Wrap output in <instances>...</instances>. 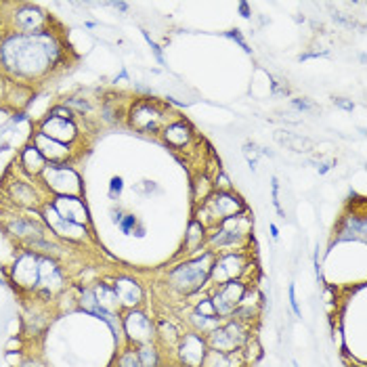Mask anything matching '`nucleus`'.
Segmentation results:
<instances>
[{
  "mask_svg": "<svg viewBox=\"0 0 367 367\" xmlns=\"http://www.w3.org/2000/svg\"><path fill=\"white\" fill-rule=\"evenodd\" d=\"M139 225H141L139 216L133 214V212H129V214H124V218L117 222V229H120L122 235H135L137 229H139Z\"/></svg>",
  "mask_w": 367,
  "mask_h": 367,
  "instance_id": "obj_29",
  "label": "nucleus"
},
{
  "mask_svg": "<svg viewBox=\"0 0 367 367\" xmlns=\"http://www.w3.org/2000/svg\"><path fill=\"white\" fill-rule=\"evenodd\" d=\"M252 267V256L248 248H239V250H229V252H218L214 256L212 269H210V279L208 288L220 286L233 279H243L246 273Z\"/></svg>",
  "mask_w": 367,
  "mask_h": 367,
  "instance_id": "obj_6",
  "label": "nucleus"
},
{
  "mask_svg": "<svg viewBox=\"0 0 367 367\" xmlns=\"http://www.w3.org/2000/svg\"><path fill=\"white\" fill-rule=\"evenodd\" d=\"M11 13H9V30L7 32H19V34H38L44 30H51L53 19L51 15L38 7V5H30V3H19V5H11Z\"/></svg>",
  "mask_w": 367,
  "mask_h": 367,
  "instance_id": "obj_8",
  "label": "nucleus"
},
{
  "mask_svg": "<svg viewBox=\"0 0 367 367\" xmlns=\"http://www.w3.org/2000/svg\"><path fill=\"white\" fill-rule=\"evenodd\" d=\"M11 282L22 292H36L40 286V256L32 250H22L11 267Z\"/></svg>",
  "mask_w": 367,
  "mask_h": 367,
  "instance_id": "obj_12",
  "label": "nucleus"
},
{
  "mask_svg": "<svg viewBox=\"0 0 367 367\" xmlns=\"http://www.w3.org/2000/svg\"><path fill=\"white\" fill-rule=\"evenodd\" d=\"M122 191H124V179H122V177H111L109 189H107V197L111 202H117L122 197Z\"/></svg>",
  "mask_w": 367,
  "mask_h": 367,
  "instance_id": "obj_31",
  "label": "nucleus"
},
{
  "mask_svg": "<svg viewBox=\"0 0 367 367\" xmlns=\"http://www.w3.org/2000/svg\"><path fill=\"white\" fill-rule=\"evenodd\" d=\"M117 296V302L122 307V311L127 309H139L145 300V292L141 288V284L129 275H117L113 277V282L109 284Z\"/></svg>",
  "mask_w": 367,
  "mask_h": 367,
  "instance_id": "obj_19",
  "label": "nucleus"
},
{
  "mask_svg": "<svg viewBox=\"0 0 367 367\" xmlns=\"http://www.w3.org/2000/svg\"><path fill=\"white\" fill-rule=\"evenodd\" d=\"M122 334L131 346H143L156 342V321L141 309H127L120 313Z\"/></svg>",
  "mask_w": 367,
  "mask_h": 367,
  "instance_id": "obj_9",
  "label": "nucleus"
},
{
  "mask_svg": "<svg viewBox=\"0 0 367 367\" xmlns=\"http://www.w3.org/2000/svg\"><path fill=\"white\" fill-rule=\"evenodd\" d=\"M225 36H227V38H231V40H235V42H237L243 51H246L248 55H252V49H250V44H248L246 40H243V36H241V30H239V28H235V30L227 32Z\"/></svg>",
  "mask_w": 367,
  "mask_h": 367,
  "instance_id": "obj_35",
  "label": "nucleus"
},
{
  "mask_svg": "<svg viewBox=\"0 0 367 367\" xmlns=\"http://www.w3.org/2000/svg\"><path fill=\"white\" fill-rule=\"evenodd\" d=\"M49 115H53V117H61V120H76V113H74L67 105H63V103L53 105L51 111H49Z\"/></svg>",
  "mask_w": 367,
  "mask_h": 367,
  "instance_id": "obj_33",
  "label": "nucleus"
},
{
  "mask_svg": "<svg viewBox=\"0 0 367 367\" xmlns=\"http://www.w3.org/2000/svg\"><path fill=\"white\" fill-rule=\"evenodd\" d=\"M44 193H51L53 197L59 195H76L84 197V183L80 172L72 164H47L42 174L36 181Z\"/></svg>",
  "mask_w": 367,
  "mask_h": 367,
  "instance_id": "obj_5",
  "label": "nucleus"
},
{
  "mask_svg": "<svg viewBox=\"0 0 367 367\" xmlns=\"http://www.w3.org/2000/svg\"><path fill=\"white\" fill-rule=\"evenodd\" d=\"M61 36L51 28L38 34L5 32L0 36V72L19 84L44 80L65 67Z\"/></svg>",
  "mask_w": 367,
  "mask_h": 367,
  "instance_id": "obj_1",
  "label": "nucleus"
},
{
  "mask_svg": "<svg viewBox=\"0 0 367 367\" xmlns=\"http://www.w3.org/2000/svg\"><path fill=\"white\" fill-rule=\"evenodd\" d=\"M172 350H174V359H177L179 367H204L206 357L210 352L206 336L195 334V332L181 334L179 342Z\"/></svg>",
  "mask_w": 367,
  "mask_h": 367,
  "instance_id": "obj_13",
  "label": "nucleus"
},
{
  "mask_svg": "<svg viewBox=\"0 0 367 367\" xmlns=\"http://www.w3.org/2000/svg\"><path fill=\"white\" fill-rule=\"evenodd\" d=\"M5 195H7V199L13 204V206H17V208H22V210H40V206L47 202L44 199V191H42V187L36 183V181H32V179H28V181H22V179H13L11 183H7V187H5Z\"/></svg>",
  "mask_w": 367,
  "mask_h": 367,
  "instance_id": "obj_14",
  "label": "nucleus"
},
{
  "mask_svg": "<svg viewBox=\"0 0 367 367\" xmlns=\"http://www.w3.org/2000/svg\"><path fill=\"white\" fill-rule=\"evenodd\" d=\"M206 239H208V229L199 222V220H191L185 233V241H183V252L185 254H195L202 248H206Z\"/></svg>",
  "mask_w": 367,
  "mask_h": 367,
  "instance_id": "obj_22",
  "label": "nucleus"
},
{
  "mask_svg": "<svg viewBox=\"0 0 367 367\" xmlns=\"http://www.w3.org/2000/svg\"><path fill=\"white\" fill-rule=\"evenodd\" d=\"M248 286L250 284L246 279H233V282H227V284H220V286L206 288V290H210L208 296L212 300V307H214L216 315L222 321L231 319V315L235 313V309L241 304L243 294H246Z\"/></svg>",
  "mask_w": 367,
  "mask_h": 367,
  "instance_id": "obj_10",
  "label": "nucleus"
},
{
  "mask_svg": "<svg viewBox=\"0 0 367 367\" xmlns=\"http://www.w3.org/2000/svg\"><path fill=\"white\" fill-rule=\"evenodd\" d=\"M61 103H63V105H67V107H70L76 115L80 113L82 117L95 111V105H92V103H90V99H86V97H76V95H72V97H65Z\"/></svg>",
  "mask_w": 367,
  "mask_h": 367,
  "instance_id": "obj_28",
  "label": "nucleus"
},
{
  "mask_svg": "<svg viewBox=\"0 0 367 367\" xmlns=\"http://www.w3.org/2000/svg\"><path fill=\"white\" fill-rule=\"evenodd\" d=\"M40 214V220L44 222L47 231H51L55 237L63 239V241H70V243H84L90 239V227H84V225H76V222H70L65 218H61L53 206L49 204V199L40 206L38 210Z\"/></svg>",
  "mask_w": 367,
  "mask_h": 367,
  "instance_id": "obj_11",
  "label": "nucleus"
},
{
  "mask_svg": "<svg viewBox=\"0 0 367 367\" xmlns=\"http://www.w3.org/2000/svg\"><path fill=\"white\" fill-rule=\"evenodd\" d=\"M141 34H143V38H145V42L149 44V49H152V53H154V57H156V61L162 65V67H168L166 65V59H164V53H162V49H160V44L149 36V32L147 30H141Z\"/></svg>",
  "mask_w": 367,
  "mask_h": 367,
  "instance_id": "obj_32",
  "label": "nucleus"
},
{
  "mask_svg": "<svg viewBox=\"0 0 367 367\" xmlns=\"http://www.w3.org/2000/svg\"><path fill=\"white\" fill-rule=\"evenodd\" d=\"M216 252L212 250H204L199 254H193L189 259H185L183 263H179L177 267H172L166 273V284L172 292H177L179 296H193L197 292H204L208 288V279H210V269L214 263Z\"/></svg>",
  "mask_w": 367,
  "mask_h": 367,
  "instance_id": "obj_2",
  "label": "nucleus"
},
{
  "mask_svg": "<svg viewBox=\"0 0 367 367\" xmlns=\"http://www.w3.org/2000/svg\"><path fill=\"white\" fill-rule=\"evenodd\" d=\"M15 164H17L19 170H22L28 179H32V181H38V177H40L42 170L47 168V160L42 158V154H40L30 141L19 149Z\"/></svg>",
  "mask_w": 367,
  "mask_h": 367,
  "instance_id": "obj_21",
  "label": "nucleus"
},
{
  "mask_svg": "<svg viewBox=\"0 0 367 367\" xmlns=\"http://www.w3.org/2000/svg\"><path fill=\"white\" fill-rule=\"evenodd\" d=\"M120 80H129V72H127V70H122V72L113 78V84H117Z\"/></svg>",
  "mask_w": 367,
  "mask_h": 367,
  "instance_id": "obj_45",
  "label": "nucleus"
},
{
  "mask_svg": "<svg viewBox=\"0 0 367 367\" xmlns=\"http://www.w3.org/2000/svg\"><path fill=\"white\" fill-rule=\"evenodd\" d=\"M160 135H162V141L174 152L187 149L195 141V131L187 120H172L170 124L164 127Z\"/></svg>",
  "mask_w": 367,
  "mask_h": 367,
  "instance_id": "obj_20",
  "label": "nucleus"
},
{
  "mask_svg": "<svg viewBox=\"0 0 367 367\" xmlns=\"http://www.w3.org/2000/svg\"><path fill=\"white\" fill-rule=\"evenodd\" d=\"M160 367H179V365H177V363H166V365H164V363H162V365H160Z\"/></svg>",
  "mask_w": 367,
  "mask_h": 367,
  "instance_id": "obj_46",
  "label": "nucleus"
},
{
  "mask_svg": "<svg viewBox=\"0 0 367 367\" xmlns=\"http://www.w3.org/2000/svg\"><path fill=\"white\" fill-rule=\"evenodd\" d=\"M137 348V354L143 363V367H160L162 365V352H160V346L154 342V344H143V346H135Z\"/></svg>",
  "mask_w": 367,
  "mask_h": 367,
  "instance_id": "obj_26",
  "label": "nucleus"
},
{
  "mask_svg": "<svg viewBox=\"0 0 367 367\" xmlns=\"http://www.w3.org/2000/svg\"><path fill=\"white\" fill-rule=\"evenodd\" d=\"M288 302H290V309H292V313H294L296 317H302V311H300V307H298V298H296V286H294V284H290V286H288Z\"/></svg>",
  "mask_w": 367,
  "mask_h": 367,
  "instance_id": "obj_36",
  "label": "nucleus"
},
{
  "mask_svg": "<svg viewBox=\"0 0 367 367\" xmlns=\"http://www.w3.org/2000/svg\"><path fill=\"white\" fill-rule=\"evenodd\" d=\"M334 166H336V162H334V160H332V162H321V164L317 166V172H319V174L323 177V174H325V172H329V170H332Z\"/></svg>",
  "mask_w": 367,
  "mask_h": 367,
  "instance_id": "obj_43",
  "label": "nucleus"
},
{
  "mask_svg": "<svg viewBox=\"0 0 367 367\" xmlns=\"http://www.w3.org/2000/svg\"><path fill=\"white\" fill-rule=\"evenodd\" d=\"M290 105L298 113H317V111H321V107L317 103H313L311 99H307V97H296V99L290 101Z\"/></svg>",
  "mask_w": 367,
  "mask_h": 367,
  "instance_id": "obj_30",
  "label": "nucleus"
},
{
  "mask_svg": "<svg viewBox=\"0 0 367 367\" xmlns=\"http://www.w3.org/2000/svg\"><path fill=\"white\" fill-rule=\"evenodd\" d=\"M269 231H271V237H273L275 241H279V227H277L275 222L269 225Z\"/></svg>",
  "mask_w": 367,
  "mask_h": 367,
  "instance_id": "obj_44",
  "label": "nucleus"
},
{
  "mask_svg": "<svg viewBox=\"0 0 367 367\" xmlns=\"http://www.w3.org/2000/svg\"><path fill=\"white\" fill-rule=\"evenodd\" d=\"M248 206L241 199V195H237L233 189L231 191H212L210 197L206 202H202L199 210L195 212V220H199L208 231L212 227H216L220 220L246 212Z\"/></svg>",
  "mask_w": 367,
  "mask_h": 367,
  "instance_id": "obj_4",
  "label": "nucleus"
},
{
  "mask_svg": "<svg viewBox=\"0 0 367 367\" xmlns=\"http://www.w3.org/2000/svg\"><path fill=\"white\" fill-rule=\"evenodd\" d=\"M0 9H3V7H0ZM0 17H3V15H0Z\"/></svg>",
  "mask_w": 367,
  "mask_h": 367,
  "instance_id": "obj_47",
  "label": "nucleus"
},
{
  "mask_svg": "<svg viewBox=\"0 0 367 367\" xmlns=\"http://www.w3.org/2000/svg\"><path fill=\"white\" fill-rule=\"evenodd\" d=\"M49 204L53 206V210L70 220V222H76V225H84V227H90V210L84 202V197H76V195H59V197H53L49 199Z\"/></svg>",
  "mask_w": 367,
  "mask_h": 367,
  "instance_id": "obj_18",
  "label": "nucleus"
},
{
  "mask_svg": "<svg viewBox=\"0 0 367 367\" xmlns=\"http://www.w3.org/2000/svg\"><path fill=\"white\" fill-rule=\"evenodd\" d=\"M237 9H239V13H241V17H243V19H252V9H250V5H248V3H239V5H237Z\"/></svg>",
  "mask_w": 367,
  "mask_h": 367,
  "instance_id": "obj_41",
  "label": "nucleus"
},
{
  "mask_svg": "<svg viewBox=\"0 0 367 367\" xmlns=\"http://www.w3.org/2000/svg\"><path fill=\"white\" fill-rule=\"evenodd\" d=\"M105 7H111V9L122 11V13H127V11L131 9V5H129V3H105Z\"/></svg>",
  "mask_w": 367,
  "mask_h": 367,
  "instance_id": "obj_42",
  "label": "nucleus"
},
{
  "mask_svg": "<svg viewBox=\"0 0 367 367\" xmlns=\"http://www.w3.org/2000/svg\"><path fill=\"white\" fill-rule=\"evenodd\" d=\"M30 143L42 154V158L47 160V164H74V160L78 158V149L65 143H59L55 139H49L47 135L38 133L34 129Z\"/></svg>",
  "mask_w": 367,
  "mask_h": 367,
  "instance_id": "obj_16",
  "label": "nucleus"
},
{
  "mask_svg": "<svg viewBox=\"0 0 367 367\" xmlns=\"http://www.w3.org/2000/svg\"><path fill=\"white\" fill-rule=\"evenodd\" d=\"M275 139H277L279 145H284L286 149L296 152V154H311L313 147H315V143L309 137H302V135H296V133H288V131H277Z\"/></svg>",
  "mask_w": 367,
  "mask_h": 367,
  "instance_id": "obj_24",
  "label": "nucleus"
},
{
  "mask_svg": "<svg viewBox=\"0 0 367 367\" xmlns=\"http://www.w3.org/2000/svg\"><path fill=\"white\" fill-rule=\"evenodd\" d=\"M92 294H95L99 307L105 309L107 313H113V315H120V313H122V307H120V302H117V296H115L113 288H111L107 282H97V284L92 286Z\"/></svg>",
  "mask_w": 367,
  "mask_h": 367,
  "instance_id": "obj_23",
  "label": "nucleus"
},
{
  "mask_svg": "<svg viewBox=\"0 0 367 367\" xmlns=\"http://www.w3.org/2000/svg\"><path fill=\"white\" fill-rule=\"evenodd\" d=\"M332 101H334L336 107H340V109H344V111H352V109H354V101H350V99H346V97H334Z\"/></svg>",
  "mask_w": 367,
  "mask_h": 367,
  "instance_id": "obj_37",
  "label": "nucleus"
},
{
  "mask_svg": "<svg viewBox=\"0 0 367 367\" xmlns=\"http://www.w3.org/2000/svg\"><path fill=\"white\" fill-rule=\"evenodd\" d=\"M129 127L141 135H160L166 124H170V109H166L162 103L149 99V97H139L133 101V105L127 111Z\"/></svg>",
  "mask_w": 367,
  "mask_h": 367,
  "instance_id": "obj_3",
  "label": "nucleus"
},
{
  "mask_svg": "<svg viewBox=\"0 0 367 367\" xmlns=\"http://www.w3.org/2000/svg\"><path fill=\"white\" fill-rule=\"evenodd\" d=\"M252 336V325H246L237 319H225L212 334L206 336L208 348L216 352H239Z\"/></svg>",
  "mask_w": 367,
  "mask_h": 367,
  "instance_id": "obj_7",
  "label": "nucleus"
},
{
  "mask_svg": "<svg viewBox=\"0 0 367 367\" xmlns=\"http://www.w3.org/2000/svg\"><path fill=\"white\" fill-rule=\"evenodd\" d=\"M222 323L220 317H208V315H199V313H191L189 315V325H191V332L195 334H202V336H208L212 334L218 325Z\"/></svg>",
  "mask_w": 367,
  "mask_h": 367,
  "instance_id": "obj_25",
  "label": "nucleus"
},
{
  "mask_svg": "<svg viewBox=\"0 0 367 367\" xmlns=\"http://www.w3.org/2000/svg\"><path fill=\"white\" fill-rule=\"evenodd\" d=\"M36 131L47 135L49 139H55V141L72 145V147H76L82 141L78 120H61V117L44 115L36 122Z\"/></svg>",
  "mask_w": 367,
  "mask_h": 367,
  "instance_id": "obj_15",
  "label": "nucleus"
},
{
  "mask_svg": "<svg viewBox=\"0 0 367 367\" xmlns=\"http://www.w3.org/2000/svg\"><path fill=\"white\" fill-rule=\"evenodd\" d=\"M115 367H143L139 354H137V348L127 344V346H122L117 357H115Z\"/></svg>",
  "mask_w": 367,
  "mask_h": 367,
  "instance_id": "obj_27",
  "label": "nucleus"
},
{
  "mask_svg": "<svg viewBox=\"0 0 367 367\" xmlns=\"http://www.w3.org/2000/svg\"><path fill=\"white\" fill-rule=\"evenodd\" d=\"M214 191H231L233 189V183H231V179L222 172V170H218V174L214 177Z\"/></svg>",
  "mask_w": 367,
  "mask_h": 367,
  "instance_id": "obj_34",
  "label": "nucleus"
},
{
  "mask_svg": "<svg viewBox=\"0 0 367 367\" xmlns=\"http://www.w3.org/2000/svg\"><path fill=\"white\" fill-rule=\"evenodd\" d=\"M319 57H332L329 51H319V53H304L298 57V61H309V59H319Z\"/></svg>",
  "mask_w": 367,
  "mask_h": 367,
  "instance_id": "obj_40",
  "label": "nucleus"
},
{
  "mask_svg": "<svg viewBox=\"0 0 367 367\" xmlns=\"http://www.w3.org/2000/svg\"><path fill=\"white\" fill-rule=\"evenodd\" d=\"M124 214H127L124 210H122V208H115V206L109 210V218H111V222H113V225H117L122 218H124Z\"/></svg>",
  "mask_w": 367,
  "mask_h": 367,
  "instance_id": "obj_39",
  "label": "nucleus"
},
{
  "mask_svg": "<svg viewBox=\"0 0 367 367\" xmlns=\"http://www.w3.org/2000/svg\"><path fill=\"white\" fill-rule=\"evenodd\" d=\"M15 367H47V363H42L40 359H34V357H28V359H24L22 363H17Z\"/></svg>",
  "mask_w": 367,
  "mask_h": 367,
  "instance_id": "obj_38",
  "label": "nucleus"
},
{
  "mask_svg": "<svg viewBox=\"0 0 367 367\" xmlns=\"http://www.w3.org/2000/svg\"><path fill=\"white\" fill-rule=\"evenodd\" d=\"M5 231L9 237L17 239L22 246H28L30 241L38 237H47V227L42 220L32 218V216H11L5 222Z\"/></svg>",
  "mask_w": 367,
  "mask_h": 367,
  "instance_id": "obj_17",
  "label": "nucleus"
}]
</instances>
